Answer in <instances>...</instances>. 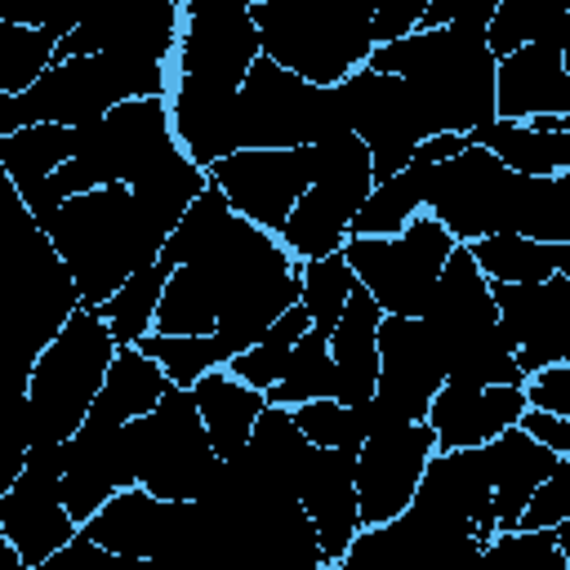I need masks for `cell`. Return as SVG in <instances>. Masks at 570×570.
Here are the masks:
<instances>
[{
  "label": "cell",
  "mask_w": 570,
  "mask_h": 570,
  "mask_svg": "<svg viewBox=\"0 0 570 570\" xmlns=\"http://www.w3.org/2000/svg\"><path fill=\"white\" fill-rule=\"evenodd\" d=\"M289 419L298 423V432L312 445H361L370 428L392 423L374 396L361 401V405H343L334 396H312L303 405H289Z\"/></svg>",
  "instance_id": "f35d334b"
},
{
  "label": "cell",
  "mask_w": 570,
  "mask_h": 570,
  "mask_svg": "<svg viewBox=\"0 0 570 570\" xmlns=\"http://www.w3.org/2000/svg\"><path fill=\"white\" fill-rule=\"evenodd\" d=\"M379 321L383 307L374 303V294L356 281L338 321L330 325V361H334V401L343 405H361L374 396V379H379Z\"/></svg>",
  "instance_id": "4316f807"
},
{
  "label": "cell",
  "mask_w": 570,
  "mask_h": 570,
  "mask_svg": "<svg viewBox=\"0 0 570 570\" xmlns=\"http://www.w3.org/2000/svg\"><path fill=\"white\" fill-rule=\"evenodd\" d=\"M254 58L258 27L245 0H178V49L165 102L174 142L200 169L232 151V107Z\"/></svg>",
  "instance_id": "6da1fadb"
},
{
  "label": "cell",
  "mask_w": 570,
  "mask_h": 570,
  "mask_svg": "<svg viewBox=\"0 0 570 570\" xmlns=\"http://www.w3.org/2000/svg\"><path fill=\"white\" fill-rule=\"evenodd\" d=\"M485 566L499 570H566L570 557L557 543V530H494V539L481 548Z\"/></svg>",
  "instance_id": "bcb514c9"
},
{
  "label": "cell",
  "mask_w": 570,
  "mask_h": 570,
  "mask_svg": "<svg viewBox=\"0 0 570 570\" xmlns=\"http://www.w3.org/2000/svg\"><path fill=\"white\" fill-rule=\"evenodd\" d=\"M76 151V134L71 125H18L13 134L0 138V165L13 178L18 196L27 200V209L36 214V223L45 227L53 218V200H49V174Z\"/></svg>",
  "instance_id": "f1b7e54d"
},
{
  "label": "cell",
  "mask_w": 570,
  "mask_h": 570,
  "mask_svg": "<svg viewBox=\"0 0 570 570\" xmlns=\"http://www.w3.org/2000/svg\"><path fill=\"white\" fill-rule=\"evenodd\" d=\"M89 4H94V0H53V13H49V27L67 36V31H71V27H76V22L85 18V9H89Z\"/></svg>",
  "instance_id": "11a10c76"
},
{
  "label": "cell",
  "mask_w": 570,
  "mask_h": 570,
  "mask_svg": "<svg viewBox=\"0 0 570 570\" xmlns=\"http://www.w3.org/2000/svg\"><path fill=\"white\" fill-rule=\"evenodd\" d=\"M134 347L147 352V356L165 370V379L178 383V387H191L205 370L227 365V356H232V347H227L218 334H156V330H151V334H142Z\"/></svg>",
  "instance_id": "60d3db41"
},
{
  "label": "cell",
  "mask_w": 570,
  "mask_h": 570,
  "mask_svg": "<svg viewBox=\"0 0 570 570\" xmlns=\"http://www.w3.org/2000/svg\"><path fill=\"white\" fill-rule=\"evenodd\" d=\"M209 183L227 196L232 214L281 232L294 200L307 191L316 174V142L312 147H240L205 165Z\"/></svg>",
  "instance_id": "5bb4252c"
},
{
  "label": "cell",
  "mask_w": 570,
  "mask_h": 570,
  "mask_svg": "<svg viewBox=\"0 0 570 570\" xmlns=\"http://www.w3.org/2000/svg\"><path fill=\"white\" fill-rule=\"evenodd\" d=\"M53 45L45 27L0 22V94H22L53 62Z\"/></svg>",
  "instance_id": "f6af8a7d"
},
{
  "label": "cell",
  "mask_w": 570,
  "mask_h": 570,
  "mask_svg": "<svg viewBox=\"0 0 570 570\" xmlns=\"http://www.w3.org/2000/svg\"><path fill=\"white\" fill-rule=\"evenodd\" d=\"M111 356H116V338L107 321L80 303L31 361L27 374L31 441H67L85 423Z\"/></svg>",
  "instance_id": "8992f818"
},
{
  "label": "cell",
  "mask_w": 570,
  "mask_h": 570,
  "mask_svg": "<svg viewBox=\"0 0 570 570\" xmlns=\"http://www.w3.org/2000/svg\"><path fill=\"white\" fill-rule=\"evenodd\" d=\"M312 325V316H307V307L303 303H289L267 330H263V338H254L245 352H236V356H227V374H236L240 383H249V387H258V392H267L276 379H281V370H285V356H289V347H294V338L303 334Z\"/></svg>",
  "instance_id": "ab89813d"
},
{
  "label": "cell",
  "mask_w": 570,
  "mask_h": 570,
  "mask_svg": "<svg viewBox=\"0 0 570 570\" xmlns=\"http://www.w3.org/2000/svg\"><path fill=\"white\" fill-rule=\"evenodd\" d=\"M174 4H178V0H174Z\"/></svg>",
  "instance_id": "680465c9"
},
{
  "label": "cell",
  "mask_w": 570,
  "mask_h": 570,
  "mask_svg": "<svg viewBox=\"0 0 570 570\" xmlns=\"http://www.w3.org/2000/svg\"><path fill=\"white\" fill-rule=\"evenodd\" d=\"M58 258L71 267L80 303L98 307L129 272L156 263L165 232L134 200L129 183H102L76 196H62L45 223Z\"/></svg>",
  "instance_id": "277c9868"
},
{
  "label": "cell",
  "mask_w": 570,
  "mask_h": 570,
  "mask_svg": "<svg viewBox=\"0 0 570 570\" xmlns=\"http://www.w3.org/2000/svg\"><path fill=\"white\" fill-rule=\"evenodd\" d=\"M521 410H525L521 383H485V387L441 383L423 419L436 436V450H459V445H485L490 436L512 428Z\"/></svg>",
  "instance_id": "484cf974"
},
{
  "label": "cell",
  "mask_w": 570,
  "mask_h": 570,
  "mask_svg": "<svg viewBox=\"0 0 570 570\" xmlns=\"http://www.w3.org/2000/svg\"><path fill=\"white\" fill-rule=\"evenodd\" d=\"M423 174H428V165L405 160L396 174L379 178L370 187V196L361 200V209L352 214L347 236H392V232H401L423 209Z\"/></svg>",
  "instance_id": "d590c367"
},
{
  "label": "cell",
  "mask_w": 570,
  "mask_h": 570,
  "mask_svg": "<svg viewBox=\"0 0 570 570\" xmlns=\"http://www.w3.org/2000/svg\"><path fill=\"white\" fill-rule=\"evenodd\" d=\"M356 285V272L352 263L343 258V245L321 254V258H298V303L307 307L312 325L330 334V325L338 321L347 294Z\"/></svg>",
  "instance_id": "b9f144b4"
},
{
  "label": "cell",
  "mask_w": 570,
  "mask_h": 570,
  "mask_svg": "<svg viewBox=\"0 0 570 570\" xmlns=\"http://www.w3.org/2000/svg\"><path fill=\"white\" fill-rule=\"evenodd\" d=\"M566 517H570V454H561L557 468L530 490V499L517 512L512 530H548V525H557Z\"/></svg>",
  "instance_id": "7dc6e473"
},
{
  "label": "cell",
  "mask_w": 570,
  "mask_h": 570,
  "mask_svg": "<svg viewBox=\"0 0 570 570\" xmlns=\"http://www.w3.org/2000/svg\"><path fill=\"white\" fill-rule=\"evenodd\" d=\"M428 321V330L436 334L441 343V356L476 334H485L494 321H499V307L490 298V281L481 276V267L472 263V249L454 240V249L445 254L432 289H428V303L419 312Z\"/></svg>",
  "instance_id": "d4e9b609"
},
{
  "label": "cell",
  "mask_w": 570,
  "mask_h": 570,
  "mask_svg": "<svg viewBox=\"0 0 570 570\" xmlns=\"http://www.w3.org/2000/svg\"><path fill=\"white\" fill-rule=\"evenodd\" d=\"M165 387H169L165 370L147 352L125 343V347H116V356L102 374V387L94 392V405H89L80 428H116L125 419H138L165 396Z\"/></svg>",
  "instance_id": "f546056e"
},
{
  "label": "cell",
  "mask_w": 570,
  "mask_h": 570,
  "mask_svg": "<svg viewBox=\"0 0 570 570\" xmlns=\"http://www.w3.org/2000/svg\"><path fill=\"white\" fill-rule=\"evenodd\" d=\"M58 476H62V441H31L22 472L0 494V530L18 548L22 570H40L80 530L58 499Z\"/></svg>",
  "instance_id": "9a60e30c"
},
{
  "label": "cell",
  "mask_w": 570,
  "mask_h": 570,
  "mask_svg": "<svg viewBox=\"0 0 570 570\" xmlns=\"http://www.w3.org/2000/svg\"><path fill=\"white\" fill-rule=\"evenodd\" d=\"M138 481L156 499H209L223 485V459L205 436L191 387L169 383L165 396L138 414Z\"/></svg>",
  "instance_id": "30bf717a"
},
{
  "label": "cell",
  "mask_w": 570,
  "mask_h": 570,
  "mask_svg": "<svg viewBox=\"0 0 570 570\" xmlns=\"http://www.w3.org/2000/svg\"><path fill=\"white\" fill-rule=\"evenodd\" d=\"M517 428H521V432H530L534 441H543L548 450L570 454V414H552V410L525 405V410L517 414Z\"/></svg>",
  "instance_id": "681fc988"
},
{
  "label": "cell",
  "mask_w": 570,
  "mask_h": 570,
  "mask_svg": "<svg viewBox=\"0 0 570 570\" xmlns=\"http://www.w3.org/2000/svg\"><path fill=\"white\" fill-rule=\"evenodd\" d=\"M450 249H454V236L423 209L392 236H347L343 240V258L352 263L356 281L374 294V303L387 316L423 312L428 289Z\"/></svg>",
  "instance_id": "7c38bea8"
},
{
  "label": "cell",
  "mask_w": 570,
  "mask_h": 570,
  "mask_svg": "<svg viewBox=\"0 0 570 570\" xmlns=\"http://www.w3.org/2000/svg\"><path fill=\"white\" fill-rule=\"evenodd\" d=\"M468 142L494 151L517 174H561L570 169V129H534L530 120H485L463 134Z\"/></svg>",
  "instance_id": "1f68e13d"
},
{
  "label": "cell",
  "mask_w": 570,
  "mask_h": 570,
  "mask_svg": "<svg viewBox=\"0 0 570 570\" xmlns=\"http://www.w3.org/2000/svg\"><path fill=\"white\" fill-rule=\"evenodd\" d=\"M134 481H138V419H125L116 428H76L62 441L58 499L76 525Z\"/></svg>",
  "instance_id": "ffe728a7"
},
{
  "label": "cell",
  "mask_w": 570,
  "mask_h": 570,
  "mask_svg": "<svg viewBox=\"0 0 570 570\" xmlns=\"http://www.w3.org/2000/svg\"><path fill=\"white\" fill-rule=\"evenodd\" d=\"M508 187H512V169L468 142L463 151L428 165L423 174V209L459 240H476L490 232H503V209H508Z\"/></svg>",
  "instance_id": "4fadbf2b"
},
{
  "label": "cell",
  "mask_w": 570,
  "mask_h": 570,
  "mask_svg": "<svg viewBox=\"0 0 570 570\" xmlns=\"http://www.w3.org/2000/svg\"><path fill=\"white\" fill-rule=\"evenodd\" d=\"M379 0H263L249 4L258 53L312 85H338L365 67Z\"/></svg>",
  "instance_id": "5b68a950"
},
{
  "label": "cell",
  "mask_w": 570,
  "mask_h": 570,
  "mask_svg": "<svg viewBox=\"0 0 570 570\" xmlns=\"http://www.w3.org/2000/svg\"><path fill=\"white\" fill-rule=\"evenodd\" d=\"M191 401H196V414L205 423V436L214 445L218 459H232L245 441H249V428L258 419V410L267 405V396L249 383H240L236 374H227L223 365L205 370L196 383H191Z\"/></svg>",
  "instance_id": "4dcf8cb0"
},
{
  "label": "cell",
  "mask_w": 570,
  "mask_h": 570,
  "mask_svg": "<svg viewBox=\"0 0 570 570\" xmlns=\"http://www.w3.org/2000/svg\"><path fill=\"white\" fill-rule=\"evenodd\" d=\"M76 151L49 174V200L58 209L62 196L102 187V183H134L142 178L174 142V125H169V102L165 94L151 98H125L116 107H107L98 120L76 125Z\"/></svg>",
  "instance_id": "52a82bcc"
},
{
  "label": "cell",
  "mask_w": 570,
  "mask_h": 570,
  "mask_svg": "<svg viewBox=\"0 0 570 570\" xmlns=\"http://www.w3.org/2000/svg\"><path fill=\"white\" fill-rule=\"evenodd\" d=\"M338 98H343L347 129L370 151L374 183L387 178V174H396L414 156V147L428 138L410 85L401 76H392V71L356 67L347 80H338Z\"/></svg>",
  "instance_id": "2e32d148"
},
{
  "label": "cell",
  "mask_w": 570,
  "mask_h": 570,
  "mask_svg": "<svg viewBox=\"0 0 570 570\" xmlns=\"http://www.w3.org/2000/svg\"><path fill=\"white\" fill-rule=\"evenodd\" d=\"M178 4L174 0H94L85 18L53 45V58L71 53H120L160 62L174 71Z\"/></svg>",
  "instance_id": "ac0fdd59"
},
{
  "label": "cell",
  "mask_w": 570,
  "mask_h": 570,
  "mask_svg": "<svg viewBox=\"0 0 570 570\" xmlns=\"http://www.w3.org/2000/svg\"><path fill=\"white\" fill-rule=\"evenodd\" d=\"M27 436H4L0 441V494L13 485V476L22 472V463H27Z\"/></svg>",
  "instance_id": "db71d44e"
},
{
  "label": "cell",
  "mask_w": 570,
  "mask_h": 570,
  "mask_svg": "<svg viewBox=\"0 0 570 570\" xmlns=\"http://www.w3.org/2000/svg\"><path fill=\"white\" fill-rule=\"evenodd\" d=\"M330 392H334L330 334L316 330V325H307V330L294 338L281 379H276L263 396H267L272 405H285V410H289V405H303V401H312V396H330Z\"/></svg>",
  "instance_id": "74e56055"
},
{
  "label": "cell",
  "mask_w": 570,
  "mask_h": 570,
  "mask_svg": "<svg viewBox=\"0 0 570 570\" xmlns=\"http://www.w3.org/2000/svg\"><path fill=\"white\" fill-rule=\"evenodd\" d=\"M494 53L485 22L463 18L450 27H414L370 49V71H392L410 85L423 134H468L494 120Z\"/></svg>",
  "instance_id": "3957f363"
},
{
  "label": "cell",
  "mask_w": 570,
  "mask_h": 570,
  "mask_svg": "<svg viewBox=\"0 0 570 570\" xmlns=\"http://www.w3.org/2000/svg\"><path fill=\"white\" fill-rule=\"evenodd\" d=\"M423 9H428V0H379L374 22H370L374 45H383V40H396V36L414 31V22H419V13H423Z\"/></svg>",
  "instance_id": "f907efd6"
},
{
  "label": "cell",
  "mask_w": 570,
  "mask_h": 570,
  "mask_svg": "<svg viewBox=\"0 0 570 570\" xmlns=\"http://www.w3.org/2000/svg\"><path fill=\"white\" fill-rule=\"evenodd\" d=\"M165 276H169V267L156 258V263H147V267H138V272H129L94 312L107 321V330H111V338H116V347H125V343H138L142 334H151V321H156V303H160V289H165Z\"/></svg>",
  "instance_id": "8d00e7d4"
},
{
  "label": "cell",
  "mask_w": 570,
  "mask_h": 570,
  "mask_svg": "<svg viewBox=\"0 0 570 570\" xmlns=\"http://www.w3.org/2000/svg\"><path fill=\"white\" fill-rule=\"evenodd\" d=\"M0 570H22V557H18V548L4 539V530H0Z\"/></svg>",
  "instance_id": "6f0895ef"
},
{
  "label": "cell",
  "mask_w": 570,
  "mask_h": 570,
  "mask_svg": "<svg viewBox=\"0 0 570 570\" xmlns=\"http://www.w3.org/2000/svg\"><path fill=\"white\" fill-rule=\"evenodd\" d=\"M227 218H232L227 196H223L214 183H205V187H200V196L183 209V218L165 232V240H160V254H156V258L174 272L178 263H187L191 254H200V249L223 232V223H227Z\"/></svg>",
  "instance_id": "ee69618b"
},
{
  "label": "cell",
  "mask_w": 570,
  "mask_h": 570,
  "mask_svg": "<svg viewBox=\"0 0 570 570\" xmlns=\"http://www.w3.org/2000/svg\"><path fill=\"white\" fill-rule=\"evenodd\" d=\"M379 379L374 401L392 423H410L428 414L432 392L445 383V356L423 316H387L379 321Z\"/></svg>",
  "instance_id": "d6986e66"
},
{
  "label": "cell",
  "mask_w": 570,
  "mask_h": 570,
  "mask_svg": "<svg viewBox=\"0 0 570 570\" xmlns=\"http://www.w3.org/2000/svg\"><path fill=\"white\" fill-rule=\"evenodd\" d=\"M521 392H525V405H539V410H552V414H570V361H552V365L530 370Z\"/></svg>",
  "instance_id": "c3c4849f"
},
{
  "label": "cell",
  "mask_w": 570,
  "mask_h": 570,
  "mask_svg": "<svg viewBox=\"0 0 570 570\" xmlns=\"http://www.w3.org/2000/svg\"><path fill=\"white\" fill-rule=\"evenodd\" d=\"M566 18H570L566 0H494V13L485 22V45L494 58H503L508 49L548 36Z\"/></svg>",
  "instance_id": "7bdbcfd3"
},
{
  "label": "cell",
  "mask_w": 570,
  "mask_h": 570,
  "mask_svg": "<svg viewBox=\"0 0 570 570\" xmlns=\"http://www.w3.org/2000/svg\"><path fill=\"white\" fill-rule=\"evenodd\" d=\"M419 508L445 517V521H463L476 530L481 548L494 539V503H490V472H485V454L481 445H459V450H432L423 463V476L414 485Z\"/></svg>",
  "instance_id": "cb8c5ba5"
},
{
  "label": "cell",
  "mask_w": 570,
  "mask_h": 570,
  "mask_svg": "<svg viewBox=\"0 0 570 570\" xmlns=\"http://www.w3.org/2000/svg\"><path fill=\"white\" fill-rule=\"evenodd\" d=\"M463 147H468L463 134H428V138L414 147L410 160H419V165H436V160H445V156H454V151H463Z\"/></svg>",
  "instance_id": "f5cc1de1"
},
{
  "label": "cell",
  "mask_w": 570,
  "mask_h": 570,
  "mask_svg": "<svg viewBox=\"0 0 570 570\" xmlns=\"http://www.w3.org/2000/svg\"><path fill=\"white\" fill-rule=\"evenodd\" d=\"M539 111L570 116V18L494 62V116L525 120Z\"/></svg>",
  "instance_id": "7402d4cb"
},
{
  "label": "cell",
  "mask_w": 570,
  "mask_h": 570,
  "mask_svg": "<svg viewBox=\"0 0 570 570\" xmlns=\"http://www.w3.org/2000/svg\"><path fill=\"white\" fill-rule=\"evenodd\" d=\"M53 13V0H0V22L18 27H45Z\"/></svg>",
  "instance_id": "816d5d0a"
},
{
  "label": "cell",
  "mask_w": 570,
  "mask_h": 570,
  "mask_svg": "<svg viewBox=\"0 0 570 570\" xmlns=\"http://www.w3.org/2000/svg\"><path fill=\"white\" fill-rule=\"evenodd\" d=\"M338 85H312L267 53H258L236 89L232 107V151L240 147H312L343 134Z\"/></svg>",
  "instance_id": "ba28073f"
},
{
  "label": "cell",
  "mask_w": 570,
  "mask_h": 570,
  "mask_svg": "<svg viewBox=\"0 0 570 570\" xmlns=\"http://www.w3.org/2000/svg\"><path fill=\"white\" fill-rule=\"evenodd\" d=\"M205 183H209V174H205L183 147H169L142 178L129 183V191H134V200L147 209V218H151L160 232H169V227L183 218V209L200 196Z\"/></svg>",
  "instance_id": "e575fe53"
},
{
  "label": "cell",
  "mask_w": 570,
  "mask_h": 570,
  "mask_svg": "<svg viewBox=\"0 0 570 570\" xmlns=\"http://www.w3.org/2000/svg\"><path fill=\"white\" fill-rule=\"evenodd\" d=\"M374 187V165L365 142L343 129L330 134L325 142H316V174L307 183V191L294 200L285 227L276 232L281 245L294 258H321L330 249H338L347 240V223L361 209V200Z\"/></svg>",
  "instance_id": "8fae6325"
},
{
  "label": "cell",
  "mask_w": 570,
  "mask_h": 570,
  "mask_svg": "<svg viewBox=\"0 0 570 570\" xmlns=\"http://www.w3.org/2000/svg\"><path fill=\"white\" fill-rule=\"evenodd\" d=\"M499 321L512 338V356L521 374L570 361V272H552L543 281H499L490 285Z\"/></svg>",
  "instance_id": "44dd1931"
},
{
  "label": "cell",
  "mask_w": 570,
  "mask_h": 570,
  "mask_svg": "<svg viewBox=\"0 0 570 570\" xmlns=\"http://www.w3.org/2000/svg\"><path fill=\"white\" fill-rule=\"evenodd\" d=\"M472 263L490 285L499 281H543L552 272H570V240H530L521 232H490L468 240Z\"/></svg>",
  "instance_id": "836d02e7"
},
{
  "label": "cell",
  "mask_w": 570,
  "mask_h": 570,
  "mask_svg": "<svg viewBox=\"0 0 570 570\" xmlns=\"http://www.w3.org/2000/svg\"><path fill=\"white\" fill-rule=\"evenodd\" d=\"M169 94V67L120 58V53H71L53 58L22 94H13L22 125H89L125 98Z\"/></svg>",
  "instance_id": "9c48e42d"
},
{
  "label": "cell",
  "mask_w": 570,
  "mask_h": 570,
  "mask_svg": "<svg viewBox=\"0 0 570 570\" xmlns=\"http://www.w3.org/2000/svg\"><path fill=\"white\" fill-rule=\"evenodd\" d=\"M503 232H521L530 240H570V169L561 174L512 169Z\"/></svg>",
  "instance_id": "d6a6232c"
},
{
  "label": "cell",
  "mask_w": 570,
  "mask_h": 570,
  "mask_svg": "<svg viewBox=\"0 0 570 570\" xmlns=\"http://www.w3.org/2000/svg\"><path fill=\"white\" fill-rule=\"evenodd\" d=\"M294 499L303 503L316 543H321V566L338 570L352 534L361 530V508H356V445H312L307 463L294 481Z\"/></svg>",
  "instance_id": "603a6c76"
},
{
  "label": "cell",
  "mask_w": 570,
  "mask_h": 570,
  "mask_svg": "<svg viewBox=\"0 0 570 570\" xmlns=\"http://www.w3.org/2000/svg\"><path fill=\"white\" fill-rule=\"evenodd\" d=\"M432 450H436V436H432L428 419L379 423V428L365 432V441L356 445V508H361V525L392 521L396 512L410 508L414 485H419L423 463H428Z\"/></svg>",
  "instance_id": "e0dca14e"
},
{
  "label": "cell",
  "mask_w": 570,
  "mask_h": 570,
  "mask_svg": "<svg viewBox=\"0 0 570 570\" xmlns=\"http://www.w3.org/2000/svg\"><path fill=\"white\" fill-rule=\"evenodd\" d=\"M22 120H18V107H13V94H0V138L13 134Z\"/></svg>",
  "instance_id": "9f6ffc18"
},
{
  "label": "cell",
  "mask_w": 570,
  "mask_h": 570,
  "mask_svg": "<svg viewBox=\"0 0 570 570\" xmlns=\"http://www.w3.org/2000/svg\"><path fill=\"white\" fill-rule=\"evenodd\" d=\"M76 307L71 267L0 165V387H27L31 361Z\"/></svg>",
  "instance_id": "7a4b0ae2"
},
{
  "label": "cell",
  "mask_w": 570,
  "mask_h": 570,
  "mask_svg": "<svg viewBox=\"0 0 570 570\" xmlns=\"http://www.w3.org/2000/svg\"><path fill=\"white\" fill-rule=\"evenodd\" d=\"M485 454V472H490V503H494V525L512 530L517 512L525 508L530 490L557 468V450H548L543 441H534L530 432H521L517 423L503 428L499 436H490L481 445Z\"/></svg>",
  "instance_id": "83f0119b"
}]
</instances>
